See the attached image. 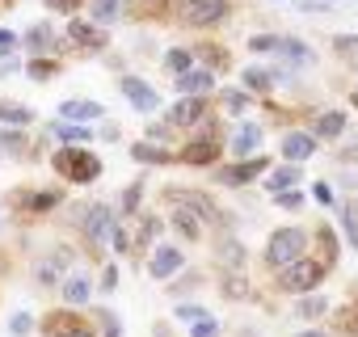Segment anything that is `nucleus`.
<instances>
[{"label": "nucleus", "instance_id": "1", "mask_svg": "<svg viewBox=\"0 0 358 337\" xmlns=\"http://www.w3.org/2000/svg\"><path fill=\"white\" fill-rule=\"evenodd\" d=\"M303 249H308V232H303V228H278V232H270L262 257H266L270 270H287L291 261L303 257Z\"/></svg>", "mask_w": 358, "mask_h": 337}, {"label": "nucleus", "instance_id": "2", "mask_svg": "<svg viewBox=\"0 0 358 337\" xmlns=\"http://www.w3.org/2000/svg\"><path fill=\"white\" fill-rule=\"evenodd\" d=\"M55 168H59L68 182H76V186H89V182L101 178V160H97L93 152L76 148V143H68V148L55 152Z\"/></svg>", "mask_w": 358, "mask_h": 337}, {"label": "nucleus", "instance_id": "3", "mask_svg": "<svg viewBox=\"0 0 358 337\" xmlns=\"http://www.w3.org/2000/svg\"><path fill=\"white\" fill-rule=\"evenodd\" d=\"M324 274H329V266L303 253L299 261H291V266L278 274V287H282V291H291V295H308V291H316V287L324 282Z\"/></svg>", "mask_w": 358, "mask_h": 337}, {"label": "nucleus", "instance_id": "4", "mask_svg": "<svg viewBox=\"0 0 358 337\" xmlns=\"http://www.w3.org/2000/svg\"><path fill=\"white\" fill-rule=\"evenodd\" d=\"M228 13H232L228 0H182V9H177L182 26H194V30H215L228 22Z\"/></svg>", "mask_w": 358, "mask_h": 337}, {"label": "nucleus", "instance_id": "5", "mask_svg": "<svg viewBox=\"0 0 358 337\" xmlns=\"http://www.w3.org/2000/svg\"><path fill=\"white\" fill-rule=\"evenodd\" d=\"M118 89H122V97H127L139 114H152V110L160 106V93H156L148 80H139V76H122V80H118Z\"/></svg>", "mask_w": 358, "mask_h": 337}, {"label": "nucleus", "instance_id": "6", "mask_svg": "<svg viewBox=\"0 0 358 337\" xmlns=\"http://www.w3.org/2000/svg\"><path fill=\"white\" fill-rule=\"evenodd\" d=\"M114 228H118V220H114V207H106V203L89 207V215H85V236H89V245H101V241H110V236H114Z\"/></svg>", "mask_w": 358, "mask_h": 337}, {"label": "nucleus", "instance_id": "7", "mask_svg": "<svg viewBox=\"0 0 358 337\" xmlns=\"http://www.w3.org/2000/svg\"><path fill=\"white\" fill-rule=\"evenodd\" d=\"M68 43H76V47H85V51H106L110 34H106V26H97V22H68Z\"/></svg>", "mask_w": 358, "mask_h": 337}, {"label": "nucleus", "instance_id": "8", "mask_svg": "<svg viewBox=\"0 0 358 337\" xmlns=\"http://www.w3.org/2000/svg\"><path fill=\"white\" fill-rule=\"evenodd\" d=\"M266 168H270V160H266V156H245L241 164H232V168H220V182H224V186H245V182L262 178Z\"/></svg>", "mask_w": 358, "mask_h": 337}, {"label": "nucleus", "instance_id": "9", "mask_svg": "<svg viewBox=\"0 0 358 337\" xmlns=\"http://www.w3.org/2000/svg\"><path fill=\"white\" fill-rule=\"evenodd\" d=\"M182 266H186L182 249H173V245H156V249H152V261H148V274L164 282V278H173Z\"/></svg>", "mask_w": 358, "mask_h": 337}, {"label": "nucleus", "instance_id": "10", "mask_svg": "<svg viewBox=\"0 0 358 337\" xmlns=\"http://www.w3.org/2000/svg\"><path fill=\"white\" fill-rule=\"evenodd\" d=\"M220 152H224V143H220V139H215V135L207 131V135H194V139L186 143L182 160H186V164H211V160H215Z\"/></svg>", "mask_w": 358, "mask_h": 337}, {"label": "nucleus", "instance_id": "11", "mask_svg": "<svg viewBox=\"0 0 358 337\" xmlns=\"http://www.w3.org/2000/svg\"><path fill=\"white\" fill-rule=\"evenodd\" d=\"M215 89V76L207 72V68H190V72H182V76H177V93H182V97H207Z\"/></svg>", "mask_w": 358, "mask_h": 337}, {"label": "nucleus", "instance_id": "12", "mask_svg": "<svg viewBox=\"0 0 358 337\" xmlns=\"http://www.w3.org/2000/svg\"><path fill=\"white\" fill-rule=\"evenodd\" d=\"M207 118V101L203 97H182L173 110H169V127H194Z\"/></svg>", "mask_w": 358, "mask_h": 337}, {"label": "nucleus", "instance_id": "13", "mask_svg": "<svg viewBox=\"0 0 358 337\" xmlns=\"http://www.w3.org/2000/svg\"><path fill=\"white\" fill-rule=\"evenodd\" d=\"M312 152H316V135H312V131H287V135H282V156H287L291 164H303Z\"/></svg>", "mask_w": 358, "mask_h": 337}, {"label": "nucleus", "instance_id": "14", "mask_svg": "<svg viewBox=\"0 0 358 337\" xmlns=\"http://www.w3.org/2000/svg\"><path fill=\"white\" fill-rule=\"evenodd\" d=\"M22 47H26L30 55H55V51H59V43H55V30H51L47 22H43V26H34V30L22 38Z\"/></svg>", "mask_w": 358, "mask_h": 337}, {"label": "nucleus", "instance_id": "15", "mask_svg": "<svg viewBox=\"0 0 358 337\" xmlns=\"http://www.w3.org/2000/svg\"><path fill=\"white\" fill-rule=\"evenodd\" d=\"M122 13H127V0H89V17L97 26H114L122 22Z\"/></svg>", "mask_w": 358, "mask_h": 337}, {"label": "nucleus", "instance_id": "16", "mask_svg": "<svg viewBox=\"0 0 358 337\" xmlns=\"http://www.w3.org/2000/svg\"><path fill=\"white\" fill-rule=\"evenodd\" d=\"M278 55H282L287 64H295V68H312V64H316V51H312L303 38H282Z\"/></svg>", "mask_w": 358, "mask_h": 337}, {"label": "nucleus", "instance_id": "17", "mask_svg": "<svg viewBox=\"0 0 358 337\" xmlns=\"http://www.w3.org/2000/svg\"><path fill=\"white\" fill-rule=\"evenodd\" d=\"M89 295H93V278L80 270V274H72L68 282H64V303L68 308H80V303H89Z\"/></svg>", "mask_w": 358, "mask_h": 337}, {"label": "nucleus", "instance_id": "18", "mask_svg": "<svg viewBox=\"0 0 358 337\" xmlns=\"http://www.w3.org/2000/svg\"><path fill=\"white\" fill-rule=\"evenodd\" d=\"M68 122H93V118H101L106 110L97 106V101H85V97H72V101H64V110H59Z\"/></svg>", "mask_w": 358, "mask_h": 337}, {"label": "nucleus", "instance_id": "19", "mask_svg": "<svg viewBox=\"0 0 358 337\" xmlns=\"http://www.w3.org/2000/svg\"><path fill=\"white\" fill-rule=\"evenodd\" d=\"M345 131V114L341 110H324V114H316V122H312V135L316 139H337Z\"/></svg>", "mask_w": 358, "mask_h": 337}, {"label": "nucleus", "instance_id": "20", "mask_svg": "<svg viewBox=\"0 0 358 337\" xmlns=\"http://www.w3.org/2000/svg\"><path fill=\"white\" fill-rule=\"evenodd\" d=\"M257 148H262V127H257V122H245V127L236 131V139H232V156L245 160V156H253Z\"/></svg>", "mask_w": 358, "mask_h": 337}, {"label": "nucleus", "instance_id": "21", "mask_svg": "<svg viewBox=\"0 0 358 337\" xmlns=\"http://www.w3.org/2000/svg\"><path fill=\"white\" fill-rule=\"evenodd\" d=\"M299 178H303V168H299V164L274 168V173L266 178V190H274V194H282V190H295V186H299Z\"/></svg>", "mask_w": 358, "mask_h": 337}, {"label": "nucleus", "instance_id": "22", "mask_svg": "<svg viewBox=\"0 0 358 337\" xmlns=\"http://www.w3.org/2000/svg\"><path fill=\"white\" fill-rule=\"evenodd\" d=\"M47 337H93V329L80 324V320H72V316H51Z\"/></svg>", "mask_w": 358, "mask_h": 337}, {"label": "nucleus", "instance_id": "23", "mask_svg": "<svg viewBox=\"0 0 358 337\" xmlns=\"http://www.w3.org/2000/svg\"><path fill=\"white\" fill-rule=\"evenodd\" d=\"M173 228L182 232L186 241H199V236H203V224H199V215H194L190 207H177V211H173Z\"/></svg>", "mask_w": 358, "mask_h": 337}, {"label": "nucleus", "instance_id": "24", "mask_svg": "<svg viewBox=\"0 0 358 337\" xmlns=\"http://www.w3.org/2000/svg\"><path fill=\"white\" fill-rule=\"evenodd\" d=\"M51 131H55V139H64V143H89V139H93L89 122H68V118H64V122H55Z\"/></svg>", "mask_w": 358, "mask_h": 337}, {"label": "nucleus", "instance_id": "25", "mask_svg": "<svg viewBox=\"0 0 358 337\" xmlns=\"http://www.w3.org/2000/svg\"><path fill=\"white\" fill-rule=\"evenodd\" d=\"M131 156H135L139 164H169V160H173V156H169V152H164L156 139H148V143H135V148H131Z\"/></svg>", "mask_w": 358, "mask_h": 337}, {"label": "nucleus", "instance_id": "26", "mask_svg": "<svg viewBox=\"0 0 358 337\" xmlns=\"http://www.w3.org/2000/svg\"><path fill=\"white\" fill-rule=\"evenodd\" d=\"M64 266H68V253H64V249H59V253H51V257H43V261H38V282H47V287H51V282L64 274Z\"/></svg>", "mask_w": 358, "mask_h": 337}, {"label": "nucleus", "instance_id": "27", "mask_svg": "<svg viewBox=\"0 0 358 337\" xmlns=\"http://www.w3.org/2000/svg\"><path fill=\"white\" fill-rule=\"evenodd\" d=\"M164 68H169L173 76H182V72H190V68H194V51H186V47H173V51L164 55Z\"/></svg>", "mask_w": 358, "mask_h": 337}, {"label": "nucleus", "instance_id": "28", "mask_svg": "<svg viewBox=\"0 0 358 337\" xmlns=\"http://www.w3.org/2000/svg\"><path fill=\"white\" fill-rule=\"evenodd\" d=\"M245 89H249V93H270V89H274V72H266V68H245Z\"/></svg>", "mask_w": 358, "mask_h": 337}, {"label": "nucleus", "instance_id": "29", "mask_svg": "<svg viewBox=\"0 0 358 337\" xmlns=\"http://www.w3.org/2000/svg\"><path fill=\"white\" fill-rule=\"evenodd\" d=\"M295 312H299L303 320H316V316L329 312V299H324V295H303V299L295 303Z\"/></svg>", "mask_w": 358, "mask_h": 337}, {"label": "nucleus", "instance_id": "30", "mask_svg": "<svg viewBox=\"0 0 358 337\" xmlns=\"http://www.w3.org/2000/svg\"><path fill=\"white\" fill-rule=\"evenodd\" d=\"M34 114L26 110V106H17V101H0V122H9V127H26Z\"/></svg>", "mask_w": 358, "mask_h": 337}, {"label": "nucleus", "instance_id": "31", "mask_svg": "<svg viewBox=\"0 0 358 337\" xmlns=\"http://www.w3.org/2000/svg\"><path fill=\"white\" fill-rule=\"evenodd\" d=\"M249 47H253L257 55H270V51H278V47H282V34H253V38H249Z\"/></svg>", "mask_w": 358, "mask_h": 337}, {"label": "nucleus", "instance_id": "32", "mask_svg": "<svg viewBox=\"0 0 358 337\" xmlns=\"http://www.w3.org/2000/svg\"><path fill=\"white\" fill-rule=\"evenodd\" d=\"M59 203H64V199H59V190H43V194H34L26 207H30V211H51V207H59Z\"/></svg>", "mask_w": 358, "mask_h": 337}, {"label": "nucleus", "instance_id": "33", "mask_svg": "<svg viewBox=\"0 0 358 337\" xmlns=\"http://www.w3.org/2000/svg\"><path fill=\"white\" fill-rule=\"evenodd\" d=\"M316 236H320V249H324V266H333L337 261V232L333 228H320Z\"/></svg>", "mask_w": 358, "mask_h": 337}, {"label": "nucleus", "instance_id": "34", "mask_svg": "<svg viewBox=\"0 0 358 337\" xmlns=\"http://www.w3.org/2000/svg\"><path fill=\"white\" fill-rule=\"evenodd\" d=\"M224 106H228L232 114H245V110H249V93H241V89H224Z\"/></svg>", "mask_w": 358, "mask_h": 337}, {"label": "nucleus", "instance_id": "35", "mask_svg": "<svg viewBox=\"0 0 358 337\" xmlns=\"http://www.w3.org/2000/svg\"><path fill=\"white\" fill-rule=\"evenodd\" d=\"M274 203H278L282 211H299V207H303V194H299V190H282V194H274Z\"/></svg>", "mask_w": 358, "mask_h": 337}, {"label": "nucleus", "instance_id": "36", "mask_svg": "<svg viewBox=\"0 0 358 337\" xmlns=\"http://www.w3.org/2000/svg\"><path fill=\"white\" fill-rule=\"evenodd\" d=\"M341 224H345V241L358 249V215H354V207H345V211H341Z\"/></svg>", "mask_w": 358, "mask_h": 337}, {"label": "nucleus", "instance_id": "37", "mask_svg": "<svg viewBox=\"0 0 358 337\" xmlns=\"http://www.w3.org/2000/svg\"><path fill=\"white\" fill-rule=\"evenodd\" d=\"M190 337H220V324H215L211 316H203V320H194V329H190Z\"/></svg>", "mask_w": 358, "mask_h": 337}, {"label": "nucleus", "instance_id": "38", "mask_svg": "<svg viewBox=\"0 0 358 337\" xmlns=\"http://www.w3.org/2000/svg\"><path fill=\"white\" fill-rule=\"evenodd\" d=\"M312 199H316L320 207H333V203H337V199H333V186H329V182H316V186H312Z\"/></svg>", "mask_w": 358, "mask_h": 337}, {"label": "nucleus", "instance_id": "39", "mask_svg": "<svg viewBox=\"0 0 358 337\" xmlns=\"http://www.w3.org/2000/svg\"><path fill=\"white\" fill-rule=\"evenodd\" d=\"M333 51H341V55H358V38H354V34H337V38H333Z\"/></svg>", "mask_w": 358, "mask_h": 337}, {"label": "nucleus", "instance_id": "40", "mask_svg": "<svg viewBox=\"0 0 358 337\" xmlns=\"http://www.w3.org/2000/svg\"><path fill=\"white\" fill-rule=\"evenodd\" d=\"M51 72H55V64H51V59H34V64H30V76H34V80H47Z\"/></svg>", "mask_w": 358, "mask_h": 337}, {"label": "nucleus", "instance_id": "41", "mask_svg": "<svg viewBox=\"0 0 358 337\" xmlns=\"http://www.w3.org/2000/svg\"><path fill=\"white\" fill-rule=\"evenodd\" d=\"M30 329H34V320H30L26 312H17V316L9 320V333H17V337H22V333H30Z\"/></svg>", "mask_w": 358, "mask_h": 337}, {"label": "nucleus", "instance_id": "42", "mask_svg": "<svg viewBox=\"0 0 358 337\" xmlns=\"http://www.w3.org/2000/svg\"><path fill=\"white\" fill-rule=\"evenodd\" d=\"M110 245H114L118 253H127V249H131V236H127V228H122V224L114 228V236H110Z\"/></svg>", "mask_w": 358, "mask_h": 337}, {"label": "nucleus", "instance_id": "43", "mask_svg": "<svg viewBox=\"0 0 358 337\" xmlns=\"http://www.w3.org/2000/svg\"><path fill=\"white\" fill-rule=\"evenodd\" d=\"M177 316H182V320H203L207 312H203L199 303H182V308H177Z\"/></svg>", "mask_w": 358, "mask_h": 337}, {"label": "nucleus", "instance_id": "44", "mask_svg": "<svg viewBox=\"0 0 358 337\" xmlns=\"http://www.w3.org/2000/svg\"><path fill=\"white\" fill-rule=\"evenodd\" d=\"M224 291H228L232 299H241V295H245V278H241V274H232V278L224 282Z\"/></svg>", "mask_w": 358, "mask_h": 337}, {"label": "nucleus", "instance_id": "45", "mask_svg": "<svg viewBox=\"0 0 358 337\" xmlns=\"http://www.w3.org/2000/svg\"><path fill=\"white\" fill-rule=\"evenodd\" d=\"M139 190H143V186H131V190H127V199H122V211H127V215L139 207Z\"/></svg>", "mask_w": 358, "mask_h": 337}, {"label": "nucleus", "instance_id": "46", "mask_svg": "<svg viewBox=\"0 0 358 337\" xmlns=\"http://www.w3.org/2000/svg\"><path fill=\"white\" fill-rule=\"evenodd\" d=\"M156 236H160V220L148 215V220H143V241H156Z\"/></svg>", "mask_w": 358, "mask_h": 337}, {"label": "nucleus", "instance_id": "47", "mask_svg": "<svg viewBox=\"0 0 358 337\" xmlns=\"http://www.w3.org/2000/svg\"><path fill=\"white\" fill-rule=\"evenodd\" d=\"M220 253H228V266H241V257H245V249L236 241H228V249H220Z\"/></svg>", "mask_w": 358, "mask_h": 337}, {"label": "nucleus", "instance_id": "48", "mask_svg": "<svg viewBox=\"0 0 358 337\" xmlns=\"http://www.w3.org/2000/svg\"><path fill=\"white\" fill-rule=\"evenodd\" d=\"M17 43H22V38H17L13 30H0V51H13Z\"/></svg>", "mask_w": 358, "mask_h": 337}, {"label": "nucleus", "instance_id": "49", "mask_svg": "<svg viewBox=\"0 0 358 337\" xmlns=\"http://www.w3.org/2000/svg\"><path fill=\"white\" fill-rule=\"evenodd\" d=\"M47 5H51V9H59V13H76L80 0H47Z\"/></svg>", "mask_w": 358, "mask_h": 337}, {"label": "nucleus", "instance_id": "50", "mask_svg": "<svg viewBox=\"0 0 358 337\" xmlns=\"http://www.w3.org/2000/svg\"><path fill=\"white\" fill-rule=\"evenodd\" d=\"M5 148H9V152H22V148H26V139H22L17 131H9V135H5Z\"/></svg>", "mask_w": 358, "mask_h": 337}, {"label": "nucleus", "instance_id": "51", "mask_svg": "<svg viewBox=\"0 0 358 337\" xmlns=\"http://www.w3.org/2000/svg\"><path fill=\"white\" fill-rule=\"evenodd\" d=\"M101 324H106V337H118V320L110 312H101Z\"/></svg>", "mask_w": 358, "mask_h": 337}, {"label": "nucleus", "instance_id": "52", "mask_svg": "<svg viewBox=\"0 0 358 337\" xmlns=\"http://www.w3.org/2000/svg\"><path fill=\"white\" fill-rule=\"evenodd\" d=\"M101 287L114 291V287H118V270H106V274H101Z\"/></svg>", "mask_w": 358, "mask_h": 337}, {"label": "nucleus", "instance_id": "53", "mask_svg": "<svg viewBox=\"0 0 358 337\" xmlns=\"http://www.w3.org/2000/svg\"><path fill=\"white\" fill-rule=\"evenodd\" d=\"M295 337H329L324 329H303V333H295Z\"/></svg>", "mask_w": 358, "mask_h": 337}, {"label": "nucleus", "instance_id": "54", "mask_svg": "<svg viewBox=\"0 0 358 337\" xmlns=\"http://www.w3.org/2000/svg\"><path fill=\"white\" fill-rule=\"evenodd\" d=\"M350 101H354V110H358V85H354V93H350Z\"/></svg>", "mask_w": 358, "mask_h": 337}]
</instances>
